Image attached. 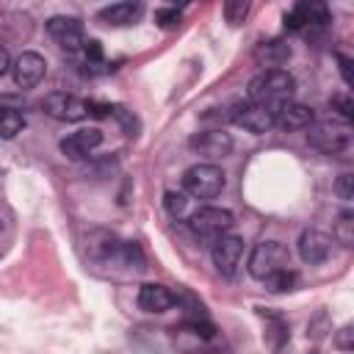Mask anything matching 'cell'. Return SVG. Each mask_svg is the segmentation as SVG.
<instances>
[{"label":"cell","instance_id":"obj_1","mask_svg":"<svg viewBox=\"0 0 354 354\" xmlns=\"http://www.w3.org/2000/svg\"><path fill=\"white\" fill-rule=\"evenodd\" d=\"M296 94V80L288 69H260L249 86H246V100L266 105L271 111H282L288 102H293Z\"/></svg>","mask_w":354,"mask_h":354},{"label":"cell","instance_id":"obj_2","mask_svg":"<svg viewBox=\"0 0 354 354\" xmlns=\"http://www.w3.org/2000/svg\"><path fill=\"white\" fill-rule=\"evenodd\" d=\"M307 130H310L307 133L310 147L324 155H337V152L348 149V144H351V122H343L340 116L313 122V127H307Z\"/></svg>","mask_w":354,"mask_h":354},{"label":"cell","instance_id":"obj_3","mask_svg":"<svg viewBox=\"0 0 354 354\" xmlns=\"http://www.w3.org/2000/svg\"><path fill=\"white\" fill-rule=\"evenodd\" d=\"M227 185L221 166L216 163H194L183 174V191L194 199H216Z\"/></svg>","mask_w":354,"mask_h":354},{"label":"cell","instance_id":"obj_4","mask_svg":"<svg viewBox=\"0 0 354 354\" xmlns=\"http://www.w3.org/2000/svg\"><path fill=\"white\" fill-rule=\"evenodd\" d=\"M246 268L254 279H266L268 274L274 271H282V268H290V252L285 243L279 241H260L254 243V249L249 252V260H246Z\"/></svg>","mask_w":354,"mask_h":354},{"label":"cell","instance_id":"obj_5","mask_svg":"<svg viewBox=\"0 0 354 354\" xmlns=\"http://www.w3.org/2000/svg\"><path fill=\"white\" fill-rule=\"evenodd\" d=\"M232 224H235V216L227 207H216V205H205L188 216L191 232L205 241H216V238L227 235L232 230Z\"/></svg>","mask_w":354,"mask_h":354},{"label":"cell","instance_id":"obj_6","mask_svg":"<svg viewBox=\"0 0 354 354\" xmlns=\"http://www.w3.org/2000/svg\"><path fill=\"white\" fill-rule=\"evenodd\" d=\"M230 119H232L238 127H243V130L260 136V133H266V130H271V127L277 124V111L246 100V102H235V105H232Z\"/></svg>","mask_w":354,"mask_h":354},{"label":"cell","instance_id":"obj_7","mask_svg":"<svg viewBox=\"0 0 354 354\" xmlns=\"http://www.w3.org/2000/svg\"><path fill=\"white\" fill-rule=\"evenodd\" d=\"M41 108L47 116L58 119V122H80L88 116V102L75 97V94H66V91H53L41 100Z\"/></svg>","mask_w":354,"mask_h":354},{"label":"cell","instance_id":"obj_8","mask_svg":"<svg viewBox=\"0 0 354 354\" xmlns=\"http://www.w3.org/2000/svg\"><path fill=\"white\" fill-rule=\"evenodd\" d=\"M210 257H213V266L221 277H235L238 266H241V257H243V238L241 235H221L213 241L210 246Z\"/></svg>","mask_w":354,"mask_h":354},{"label":"cell","instance_id":"obj_9","mask_svg":"<svg viewBox=\"0 0 354 354\" xmlns=\"http://www.w3.org/2000/svg\"><path fill=\"white\" fill-rule=\"evenodd\" d=\"M11 75H14V83L19 88H33L47 75V61H44V55H39L33 50H25L22 55H17L11 61Z\"/></svg>","mask_w":354,"mask_h":354},{"label":"cell","instance_id":"obj_10","mask_svg":"<svg viewBox=\"0 0 354 354\" xmlns=\"http://www.w3.org/2000/svg\"><path fill=\"white\" fill-rule=\"evenodd\" d=\"M47 33L55 39V44H61L64 50H80L86 44V33H83V22L77 17H50L47 19Z\"/></svg>","mask_w":354,"mask_h":354},{"label":"cell","instance_id":"obj_11","mask_svg":"<svg viewBox=\"0 0 354 354\" xmlns=\"http://www.w3.org/2000/svg\"><path fill=\"white\" fill-rule=\"evenodd\" d=\"M296 249H299V257H301L304 263L318 266V263H324V260L329 257V252H332V238H329L324 230H318V227H307V230H301V235H299V241H296Z\"/></svg>","mask_w":354,"mask_h":354},{"label":"cell","instance_id":"obj_12","mask_svg":"<svg viewBox=\"0 0 354 354\" xmlns=\"http://www.w3.org/2000/svg\"><path fill=\"white\" fill-rule=\"evenodd\" d=\"M329 22V8L326 3H318V0H304V3H296L288 14H285V28L288 30H299V28H307V25H326Z\"/></svg>","mask_w":354,"mask_h":354},{"label":"cell","instance_id":"obj_13","mask_svg":"<svg viewBox=\"0 0 354 354\" xmlns=\"http://www.w3.org/2000/svg\"><path fill=\"white\" fill-rule=\"evenodd\" d=\"M102 144V130L100 127H80L75 133H69L64 141H61V152L69 158V160H80L86 158L91 149H97Z\"/></svg>","mask_w":354,"mask_h":354},{"label":"cell","instance_id":"obj_14","mask_svg":"<svg viewBox=\"0 0 354 354\" xmlns=\"http://www.w3.org/2000/svg\"><path fill=\"white\" fill-rule=\"evenodd\" d=\"M188 144H191V149H196L199 155H205L210 160H218L232 152V136L224 130H202Z\"/></svg>","mask_w":354,"mask_h":354},{"label":"cell","instance_id":"obj_15","mask_svg":"<svg viewBox=\"0 0 354 354\" xmlns=\"http://www.w3.org/2000/svg\"><path fill=\"white\" fill-rule=\"evenodd\" d=\"M138 307L144 313H166L174 307V293L166 285L158 282H147L138 288Z\"/></svg>","mask_w":354,"mask_h":354},{"label":"cell","instance_id":"obj_16","mask_svg":"<svg viewBox=\"0 0 354 354\" xmlns=\"http://www.w3.org/2000/svg\"><path fill=\"white\" fill-rule=\"evenodd\" d=\"M315 122V111L304 102H288L279 113H277V124L282 130H307Z\"/></svg>","mask_w":354,"mask_h":354},{"label":"cell","instance_id":"obj_17","mask_svg":"<svg viewBox=\"0 0 354 354\" xmlns=\"http://www.w3.org/2000/svg\"><path fill=\"white\" fill-rule=\"evenodd\" d=\"M141 14H144V6H141V3H130V0H124V3L105 6V8L100 11V19H102L105 25H133Z\"/></svg>","mask_w":354,"mask_h":354},{"label":"cell","instance_id":"obj_18","mask_svg":"<svg viewBox=\"0 0 354 354\" xmlns=\"http://www.w3.org/2000/svg\"><path fill=\"white\" fill-rule=\"evenodd\" d=\"M254 58H257L266 69H282V64L290 58V47H288L285 41H279V39H271V41L257 44Z\"/></svg>","mask_w":354,"mask_h":354},{"label":"cell","instance_id":"obj_19","mask_svg":"<svg viewBox=\"0 0 354 354\" xmlns=\"http://www.w3.org/2000/svg\"><path fill=\"white\" fill-rule=\"evenodd\" d=\"M296 282H299V277H296V271H293V268L274 271V274H268V277L263 279L266 290H271V293H285V290H293V288H296Z\"/></svg>","mask_w":354,"mask_h":354},{"label":"cell","instance_id":"obj_20","mask_svg":"<svg viewBox=\"0 0 354 354\" xmlns=\"http://www.w3.org/2000/svg\"><path fill=\"white\" fill-rule=\"evenodd\" d=\"M25 127V116L17 108H0V138H14L17 133H22Z\"/></svg>","mask_w":354,"mask_h":354},{"label":"cell","instance_id":"obj_21","mask_svg":"<svg viewBox=\"0 0 354 354\" xmlns=\"http://www.w3.org/2000/svg\"><path fill=\"white\" fill-rule=\"evenodd\" d=\"M335 241L343 246H354V213L343 210L335 221Z\"/></svg>","mask_w":354,"mask_h":354},{"label":"cell","instance_id":"obj_22","mask_svg":"<svg viewBox=\"0 0 354 354\" xmlns=\"http://www.w3.org/2000/svg\"><path fill=\"white\" fill-rule=\"evenodd\" d=\"M163 202H166V210H169V216H171V218H177V221H180V218L191 216V213H188V196H185V194L166 191Z\"/></svg>","mask_w":354,"mask_h":354},{"label":"cell","instance_id":"obj_23","mask_svg":"<svg viewBox=\"0 0 354 354\" xmlns=\"http://www.w3.org/2000/svg\"><path fill=\"white\" fill-rule=\"evenodd\" d=\"M246 14H249V0H227V3H224V17H227L230 25L243 22Z\"/></svg>","mask_w":354,"mask_h":354},{"label":"cell","instance_id":"obj_24","mask_svg":"<svg viewBox=\"0 0 354 354\" xmlns=\"http://www.w3.org/2000/svg\"><path fill=\"white\" fill-rule=\"evenodd\" d=\"M180 17H183L180 8H158V11H155V22H158L160 28H174V25H180Z\"/></svg>","mask_w":354,"mask_h":354},{"label":"cell","instance_id":"obj_25","mask_svg":"<svg viewBox=\"0 0 354 354\" xmlns=\"http://www.w3.org/2000/svg\"><path fill=\"white\" fill-rule=\"evenodd\" d=\"M335 194H337L343 202H351V196H354V177H351V174H340L337 183H335Z\"/></svg>","mask_w":354,"mask_h":354},{"label":"cell","instance_id":"obj_26","mask_svg":"<svg viewBox=\"0 0 354 354\" xmlns=\"http://www.w3.org/2000/svg\"><path fill=\"white\" fill-rule=\"evenodd\" d=\"M335 346H337L340 351H351V348H354V326H351V324L340 326V332L335 335Z\"/></svg>","mask_w":354,"mask_h":354},{"label":"cell","instance_id":"obj_27","mask_svg":"<svg viewBox=\"0 0 354 354\" xmlns=\"http://www.w3.org/2000/svg\"><path fill=\"white\" fill-rule=\"evenodd\" d=\"M332 105L340 111V119H343V122H351V116H354V105H351V100H348L346 94L332 97Z\"/></svg>","mask_w":354,"mask_h":354},{"label":"cell","instance_id":"obj_28","mask_svg":"<svg viewBox=\"0 0 354 354\" xmlns=\"http://www.w3.org/2000/svg\"><path fill=\"white\" fill-rule=\"evenodd\" d=\"M83 53H86V61H88V64H100V61H102V44H100L97 39H88V41L83 44Z\"/></svg>","mask_w":354,"mask_h":354},{"label":"cell","instance_id":"obj_29","mask_svg":"<svg viewBox=\"0 0 354 354\" xmlns=\"http://www.w3.org/2000/svg\"><path fill=\"white\" fill-rule=\"evenodd\" d=\"M113 113L119 116V122L124 124V130H127L130 136H136V130H138V122H136V119L127 113V108H113Z\"/></svg>","mask_w":354,"mask_h":354},{"label":"cell","instance_id":"obj_30","mask_svg":"<svg viewBox=\"0 0 354 354\" xmlns=\"http://www.w3.org/2000/svg\"><path fill=\"white\" fill-rule=\"evenodd\" d=\"M337 64H340V75H343V83H346V86H351V83H354V77H351V58H346V55H337Z\"/></svg>","mask_w":354,"mask_h":354},{"label":"cell","instance_id":"obj_31","mask_svg":"<svg viewBox=\"0 0 354 354\" xmlns=\"http://www.w3.org/2000/svg\"><path fill=\"white\" fill-rule=\"evenodd\" d=\"M8 69H11V55L6 47H0V75H6Z\"/></svg>","mask_w":354,"mask_h":354},{"label":"cell","instance_id":"obj_32","mask_svg":"<svg viewBox=\"0 0 354 354\" xmlns=\"http://www.w3.org/2000/svg\"><path fill=\"white\" fill-rule=\"evenodd\" d=\"M0 230H3V221H0Z\"/></svg>","mask_w":354,"mask_h":354}]
</instances>
